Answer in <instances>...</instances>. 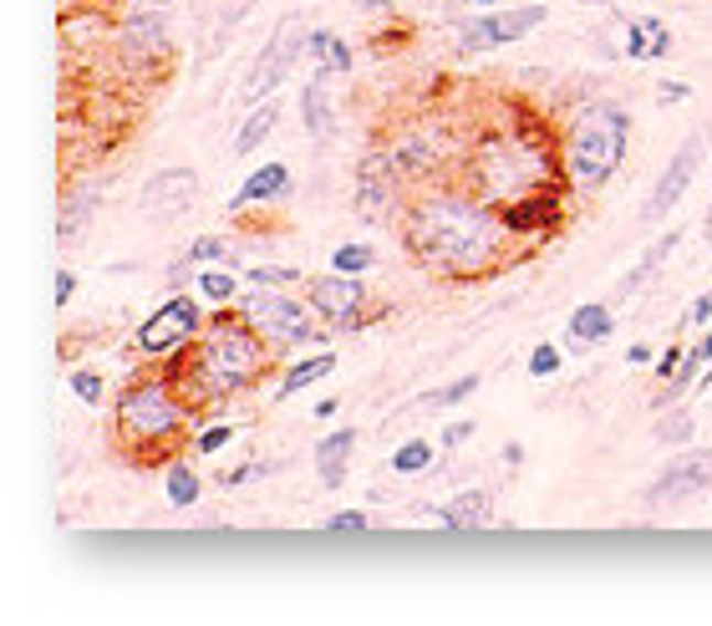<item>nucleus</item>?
<instances>
[{
    "label": "nucleus",
    "instance_id": "a18cd8bd",
    "mask_svg": "<svg viewBox=\"0 0 712 626\" xmlns=\"http://www.w3.org/2000/svg\"><path fill=\"white\" fill-rule=\"evenodd\" d=\"M72 295H77V276L72 270H56V306H72Z\"/></svg>",
    "mask_w": 712,
    "mask_h": 626
},
{
    "label": "nucleus",
    "instance_id": "ddd939ff",
    "mask_svg": "<svg viewBox=\"0 0 712 626\" xmlns=\"http://www.w3.org/2000/svg\"><path fill=\"white\" fill-rule=\"evenodd\" d=\"M708 489H712V449H692L667 464V474L651 484L647 505H672V499H692V494H708Z\"/></svg>",
    "mask_w": 712,
    "mask_h": 626
},
{
    "label": "nucleus",
    "instance_id": "c9c22d12",
    "mask_svg": "<svg viewBox=\"0 0 712 626\" xmlns=\"http://www.w3.org/2000/svg\"><path fill=\"white\" fill-rule=\"evenodd\" d=\"M229 439H235V428H229V423H209V428H204V433L194 439V453H198V458H214V453L225 449Z\"/></svg>",
    "mask_w": 712,
    "mask_h": 626
},
{
    "label": "nucleus",
    "instance_id": "37998d69",
    "mask_svg": "<svg viewBox=\"0 0 712 626\" xmlns=\"http://www.w3.org/2000/svg\"><path fill=\"white\" fill-rule=\"evenodd\" d=\"M260 474H270V464H239V468H225V489H235V484H250V479H260Z\"/></svg>",
    "mask_w": 712,
    "mask_h": 626
},
{
    "label": "nucleus",
    "instance_id": "7c9ffc66",
    "mask_svg": "<svg viewBox=\"0 0 712 626\" xmlns=\"http://www.w3.org/2000/svg\"><path fill=\"white\" fill-rule=\"evenodd\" d=\"M698 367H702V352H698V347H687L682 367L672 373V382H667V392L657 398V408H672V402H682L687 392H692V382H698Z\"/></svg>",
    "mask_w": 712,
    "mask_h": 626
},
{
    "label": "nucleus",
    "instance_id": "5701e85b",
    "mask_svg": "<svg viewBox=\"0 0 712 626\" xmlns=\"http://www.w3.org/2000/svg\"><path fill=\"white\" fill-rule=\"evenodd\" d=\"M331 373H336V357H331V352H311L305 361L285 367V377L276 382V398H280V402L295 398V392H305V387H316L321 377H331Z\"/></svg>",
    "mask_w": 712,
    "mask_h": 626
},
{
    "label": "nucleus",
    "instance_id": "473e14b6",
    "mask_svg": "<svg viewBox=\"0 0 712 626\" xmlns=\"http://www.w3.org/2000/svg\"><path fill=\"white\" fill-rule=\"evenodd\" d=\"M97 204V188H82L77 199H66V209H62V240H77L82 235V225H87V209Z\"/></svg>",
    "mask_w": 712,
    "mask_h": 626
},
{
    "label": "nucleus",
    "instance_id": "3c124183",
    "mask_svg": "<svg viewBox=\"0 0 712 626\" xmlns=\"http://www.w3.org/2000/svg\"><path fill=\"white\" fill-rule=\"evenodd\" d=\"M356 6H362V11H371V15H387V11H392L387 0H356Z\"/></svg>",
    "mask_w": 712,
    "mask_h": 626
},
{
    "label": "nucleus",
    "instance_id": "864d4df0",
    "mask_svg": "<svg viewBox=\"0 0 712 626\" xmlns=\"http://www.w3.org/2000/svg\"><path fill=\"white\" fill-rule=\"evenodd\" d=\"M474 6H499V0H474Z\"/></svg>",
    "mask_w": 712,
    "mask_h": 626
},
{
    "label": "nucleus",
    "instance_id": "412c9836",
    "mask_svg": "<svg viewBox=\"0 0 712 626\" xmlns=\"http://www.w3.org/2000/svg\"><path fill=\"white\" fill-rule=\"evenodd\" d=\"M352 453H356V433H352V428H336V433H326V439L316 443V479L326 484V489H336V484L346 479Z\"/></svg>",
    "mask_w": 712,
    "mask_h": 626
},
{
    "label": "nucleus",
    "instance_id": "393cba45",
    "mask_svg": "<svg viewBox=\"0 0 712 626\" xmlns=\"http://www.w3.org/2000/svg\"><path fill=\"white\" fill-rule=\"evenodd\" d=\"M301 118L311 138H331V102H326V67H316V77L305 82L301 93Z\"/></svg>",
    "mask_w": 712,
    "mask_h": 626
},
{
    "label": "nucleus",
    "instance_id": "9d476101",
    "mask_svg": "<svg viewBox=\"0 0 712 626\" xmlns=\"http://www.w3.org/2000/svg\"><path fill=\"white\" fill-rule=\"evenodd\" d=\"M118 56L128 67H153L169 56V15L159 6H132L118 26Z\"/></svg>",
    "mask_w": 712,
    "mask_h": 626
},
{
    "label": "nucleus",
    "instance_id": "5fc2aeb1",
    "mask_svg": "<svg viewBox=\"0 0 712 626\" xmlns=\"http://www.w3.org/2000/svg\"><path fill=\"white\" fill-rule=\"evenodd\" d=\"M581 6H606V0H581Z\"/></svg>",
    "mask_w": 712,
    "mask_h": 626
},
{
    "label": "nucleus",
    "instance_id": "de8ad7c7",
    "mask_svg": "<svg viewBox=\"0 0 712 626\" xmlns=\"http://www.w3.org/2000/svg\"><path fill=\"white\" fill-rule=\"evenodd\" d=\"M245 6H250V0H229V6H225V15H219V31H229V26H235V21H245Z\"/></svg>",
    "mask_w": 712,
    "mask_h": 626
},
{
    "label": "nucleus",
    "instance_id": "49530a36",
    "mask_svg": "<svg viewBox=\"0 0 712 626\" xmlns=\"http://www.w3.org/2000/svg\"><path fill=\"white\" fill-rule=\"evenodd\" d=\"M626 367H651V347H647V342H632V347H626Z\"/></svg>",
    "mask_w": 712,
    "mask_h": 626
},
{
    "label": "nucleus",
    "instance_id": "a211bd4d",
    "mask_svg": "<svg viewBox=\"0 0 712 626\" xmlns=\"http://www.w3.org/2000/svg\"><path fill=\"white\" fill-rule=\"evenodd\" d=\"M433 520L443 525V530H453V535H474V530H484V525H488V494H484V489H463V494H453V499H449L443 509H433Z\"/></svg>",
    "mask_w": 712,
    "mask_h": 626
},
{
    "label": "nucleus",
    "instance_id": "a878e982",
    "mask_svg": "<svg viewBox=\"0 0 712 626\" xmlns=\"http://www.w3.org/2000/svg\"><path fill=\"white\" fill-rule=\"evenodd\" d=\"M276 122H280V102L270 97V102L250 107V118H245V128L235 133V159H245V153H255V148L265 143V138L276 133Z\"/></svg>",
    "mask_w": 712,
    "mask_h": 626
},
{
    "label": "nucleus",
    "instance_id": "a19ab883",
    "mask_svg": "<svg viewBox=\"0 0 712 626\" xmlns=\"http://www.w3.org/2000/svg\"><path fill=\"white\" fill-rule=\"evenodd\" d=\"M468 439H474V423H468V418H459V423H449V428H443V439H438V443H443V449H463V443H468Z\"/></svg>",
    "mask_w": 712,
    "mask_h": 626
},
{
    "label": "nucleus",
    "instance_id": "1a4fd4ad",
    "mask_svg": "<svg viewBox=\"0 0 712 626\" xmlns=\"http://www.w3.org/2000/svg\"><path fill=\"white\" fill-rule=\"evenodd\" d=\"M402 204V169L392 163V153H371L362 163V174H356V214L367 219V225H387Z\"/></svg>",
    "mask_w": 712,
    "mask_h": 626
},
{
    "label": "nucleus",
    "instance_id": "423d86ee",
    "mask_svg": "<svg viewBox=\"0 0 712 626\" xmlns=\"http://www.w3.org/2000/svg\"><path fill=\"white\" fill-rule=\"evenodd\" d=\"M239 316L250 321L276 352L316 347L321 342V311L311 301L285 295V285H250V291L239 295Z\"/></svg>",
    "mask_w": 712,
    "mask_h": 626
},
{
    "label": "nucleus",
    "instance_id": "2f4dec72",
    "mask_svg": "<svg viewBox=\"0 0 712 626\" xmlns=\"http://www.w3.org/2000/svg\"><path fill=\"white\" fill-rule=\"evenodd\" d=\"M371 260H377V255H371L367 245L346 240V245H336V255H331V270H342V276H367Z\"/></svg>",
    "mask_w": 712,
    "mask_h": 626
},
{
    "label": "nucleus",
    "instance_id": "4be33fe9",
    "mask_svg": "<svg viewBox=\"0 0 712 626\" xmlns=\"http://www.w3.org/2000/svg\"><path fill=\"white\" fill-rule=\"evenodd\" d=\"M677 240H682V235H661L657 245H647V250H641V260H636V266L626 270V276H621L616 301H636V291H641V285H647V280L657 276L661 266H667V255L677 250Z\"/></svg>",
    "mask_w": 712,
    "mask_h": 626
},
{
    "label": "nucleus",
    "instance_id": "4468645a",
    "mask_svg": "<svg viewBox=\"0 0 712 626\" xmlns=\"http://www.w3.org/2000/svg\"><path fill=\"white\" fill-rule=\"evenodd\" d=\"M311 306L321 311V321H331V326L342 332L346 321L362 316V306H367V285H362V276H342V270H331V276L311 280Z\"/></svg>",
    "mask_w": 712,
    "mask_h": 626
},
{
    "label": "nucleus",
    "instance_id": "ea45409f",
    "mask_svg": "<svg viewBox=\"0 0 712 626\" xmlns=\"http://www.w3.org/2000/svg\"><path fill=\"white\" fill-rule=\"evenodd\" d=\"M687 97H692V87H687V82H677V77L657 82V102L661 107H677V102H687Z\"/></svg>",
    "mask_w": 712,
    "mask_h": 626
},
{
    "label": "nucleus",
    "instance_id": "9b49d317",
    "mask_svg": "<svg viewBox=\"0 0 712 626\" xmlns=\"http://www.w3.org/2000/svg\"><path fill=\"white\" fill-rule=\"evenodd\" d=\"M535 26H544V6L488 11V15H474V21L459 31V46H463V52H494V46H509V41L529 36Z\"/></svg>",
    "mask_w": 712,
    "mask_h": 626
},
{
    "label": "nucleus",
    "instance_id": "bb28decb",
    "mask_svg": "<svg viewBox=\"0 0 712 626\" xmlns=\"http://www.w3.org/2000/svg\"><path fill=\"white\" fill-rule=\"evenodd\" d=\"M198 494H204V484H198L194 464H188V458H173V464L163 468V499H169L173 509H188V505H198Z\"/></svg>",
    "mask_w": 712,
    "mask_h": 626
},
{
    "label": "nucleus",
    "instance_id": "0eeeda50",
    "mask_svg": "<svg viewBox=\"0 0 712 626\" xmlns=\"http://www.w3.org/2000/svg\"><path fill=\"white\" fill-rule=\"evenodd\" d=\"M204 326H209V321H204V306H198L194 295H169L153 316L138 321L132 352H138L143 361H173L204 336Z\"/></svg>",
    "mask_w": 712,
    "mask_h": 626
},
{
    "label": "nucleus",
    "instance_id": "c85d7f7f",
    "mask_svg": "<svg viewBox=\"0 0 712 626\" xmlns=\"http://www.w3.org/2000/svg\"><path fill=\"white\" fill-rule=\"evenodd\" d=\"M194 291L209 301V306H235V295H239V276L235 270H219V266H209V270H198L194 276Z\"/></svg>",
    "mask_w": 712,
    "mask_h": 626
},
{
    "label": "nucleus",
    "instance_id": "6e6d98bb",
    "mask_svg": "<svg viewBox=\"0 0 712 626\" xmlns=\"http://www.w3.org/2000/svg\"><path fill=\"white\" fill-rule=\"evenodd\" d=\"M708 229H712V225H708Z\"/></svg>",
    "mask_w": 712,
    "mask_h": 626
},
{
    "label": "nucleus",
    "instance_id": "6ab92c4d",
    "mask_svg": "<svg viewBox=\"0 0 712 626\" xmlns=\"http://www.w3.org/2000/svg\"><path fill=\"white\" fill-rule=\"evenodd\" d=\"M611 332H616V311L601 306V301H581L570 311V326H565L570 347H601Z\"/></svg>",
    "mask_w": 712,
    "mask_h": 626
},
{
    "label": "nucleus",
    "instance_id": "2eb2a0df",
    "mask_svg": "<svg viewBox=\"0 0 712 626\" xmlns=\"http://www.w3.org/2000/svg\"><path fill=\"white\" fill-rule=\"evenodd\" d=\"M698 163H702V138H687V143L672 153V163H667L657 194H651L647 219H661V214H672L677 204H682V194L692 188V179H698Z\"/></svg>",
    "mask_w": 712,
    "mask_h": 626
},
{
    "label": "nucleus",
    "instance_id": "dca6fc26",
    "mask_svg": "<svg viewBox=\"0 0 712 626\" xmlns=\"http://www.w3.org/2000/svg\"><path fill=\"white\" fill-rule=\"evenodd\" d=\"M138 199H143V209L159 214V219H179V214L198 199V179L188 174V169H163V174L148 179Z\"/></svg>",
    "mask_w": 712,
    "mask_h": 626
},
{
    "label": "nucleus",
    "instance_id": "aec40b11",
    "mask_svg": "<svg viewBox=\"0 0 712 626\" xmlns=\"http://www.w3.org/2000/svg\"><path fill=\"white\" fill-rule=\"evenodd\" d=\"M626 56H632V62H661V56H672V31H667V21L636 15L632 26H626Z\"/></svg>",
    "mask_w": 712,
    "mask_h": 626
},
{
    "label": "nucleus",
    "instance_id": "cd10ccee",
    "mask_svg": "<svg viewBox=\"0 0 712 626\" xmlns=\"http://www.w3.org/2000/svg\"><path fill=\"white\" fill-rule=\"evenodd\" d=\"M225 255H229V245L219 240V235H198V240L184 250V260L169 270V280H173V285H184V280L194 276V266H219Z\"/></svg>",
    "mask_w": 712,
    "mask_h": 626
},
{
    "label": "nucleus",
    "instance_id": "4c0bfd02",
    "mask_svg": "<svg viewBox=\"0 0 712 626\" xmlns=\"http://www.w3.org/2000/svg\"><path fill=\"white\" fill-rule=\"evenodd\" d=\"M554 373H560V347L540 342V347L529 352V377H554Z\"/></svg>",
    "mask_w": 712,
    "mask_h": 626
},
{
    "label": "nucleus",
    "instance_id": "6e6552de",
    "mask_svg": "<svg viewBox=\"0 0 712 626\" xmlns=\"http://www.w3.org/2000/svg\"><path fill=\"white\" fill-rule=\"evenodd\" d=\"M301 46H305L301 26H295V21H280V31H276L270 41H265L260 62H255L250 77H245V87H239V102H245V107L270 102L280 82L291 77V67H295V56H301Z\"/></svg>",
    "mask_w": 712,
    "mask_h": 626
},
{
    "label": "nucleus",
    "instance_id": "8fccbe9b",
    "mask_svg": "<svg viewBox=\"0 0 712 626\" xmlns=\"http://www.w3.org/2000/svg\"><path fill=\"white\" fill-rule=\"evenodd\" d=\"M336 408H342L336 398H321V402H316V413H311V418H336Z\"/></svg>",
    "mask_w": 712,
    "mask_h": 626
},
{
    "label": "nucleus",
    "instance_id": "c756f323",
    "mask_svg": "<svg viewBox=\"0 0 712 626\" xmlns=\"http://www.w3.org/2000/svg\"><path fill=\"white\" fill-rule=\"evenodd\" d=\"M387 464H392V474H422V468H433V443H428V439L397 443Z\"/></svg>",
    "mask_w": 712,
    "mask_h": 626
},
{
    "label": "nucleus",
    "instance_id": "603ef678",
    "mask_svg": "<svg viewBox=\"0 0 712 626\" xmlns=\"http://www.w3.org/2000/svg\"><path fill=\"white\" fill-rule=\"evenodd\" d=\"M698 352H702V361H708V367H712V332L698 342Z\"/></svg>",
    "mask_w": 712,
    "mask_h": 626
},
{
    "label": "nucleus",
    "instance_id": "f8f14e48",
    "mask_svg": "<svg viewBox=\"0 0 712 626\" xmlns=\"http://www.w3.org/2000/svg\"><path fill=\"white\" fill-rule=\"evenodd\" d=\"M504 219H509V229H515L519 240H544V235H554V229L565 225V199H560V188H535V194H525V199L504 204Z\"/></svg>",
    "mask_w": 712,
    "mask_h": 626
},
{
    "label": "nucleus",
    "instance_id": "79ce46f5",
    "mask_svg": "<svg viewBox=\"0 0 712 626\" xmlns=\"http://www.w3.org/2000/svg\"><path fill=\"white\" fill-rule=\"evenodd\" d=\"M367 515H362V509H342V515H331V520H326V530H356V535H362V530H367Z\"/></svg>",
    "mask_w": 712,
    "mask_h": 626
},
{
    "label": "nucleus",
    "instance_id": "72a5a7b5",
    "mask_svg": "<svg viewBox=\"0 0 712 626\" xmlns=\"http://www.w3.org/2000/svg\"><path fill=\"white\" fill-rule=\"evenodd\" d=\"M478 382H484V377L468 373V377H459V382H449V387H438V392H428V402H433V408H459L463 398H474V392H478Z\"/></svg>",
    "mask_w": 712,
    "mask_h": 626
},
{
    "label": "nucleus",
    "instance_id": "09e8293b",
    "mask_svg": "<svg viewBox=\"0 0 712 626\" xmlns=\"http://www.w3.org/2000/svg\"><path fill=\"white\" fill-rule=\"evenodd\" d=\"M687 316L698 321V326H702V321H712V295H698V301H692V311H687Z\"/></svg>",
    "mask_w": 712,
    "mask_h": 626
},
{
    "label": "nucleus",
    "instance_id": "7ed1b4c3",
    "mask_svg": "<svg viewBox=\"0 0 712 626\" xmlns=\"http://www.w3.org/2000/svg\"><path fill=\"white\" fill-rule=\"evenodd\" d=\"M463 169H468L463 184L504 209V204H515L550 184V148H544L540 133H529V128H488L468 148Z\"/></svg>",
    "mask_w": 712,
    "mask_h": 626
},
{
    "label": "nucleus",
    "instance_id": "f3484780",
    "mask_svg": "<svg viewBox=\"0 0 712 626\" xmlns=\"http://www.w3.org/2000/svg\"><path fill=\"white\" fill-rule=\"evenodd\" d=\"M291 199V169L285 163H260L255 174H245V184L235 188V199H229V214H245L255 204H280Z\"/></svg>",
    "mask_w": 712,
    "mask_h": 626
},
{
    "label": "nucleus",
    "instance_id": "f257e3e1",
    "mask_svg": "<svg viewBox=\"0 0 712 626\" xmlns=\"http://www.w3.org/2000/svg\"><path fill=\"white\" fill-rule=\"evenodd\" d=\"M402 240L418 255V266L438 270L449 280H478L509 260L515 229L504 219L499 204H488L474 188H433L402 219Z\"/></svg>",
    "mask_w": 712,
    "mask_h": 626
},
{
    "label": "nucleus",
    "instance_id": "f03ea898",
    "mask_svg": "<svg viewBox=\"0 0 712 626\" xmlns=\"http://www.w3.org/2000/svg\"><path fill=\"white\" fill-rule=\"evenodd\" d=\"M270 357H276V347L239 311L225 306L184 357L169 361V373L194 408H209V402H225L235 392H250L270 373Z\"/></svg>",
    "mask_w": 712,
    "mask_h": 626
},
{
    "label": "nucleus",
    "instance_id": "c03bdc74",
    "mask_svg": "<svg viewBox=\"0 0 712 626\" xmlns=\"http://www.w3.org/2000/svg\"><path fill=\"white\" fill-rule=\"evenodd\" d=\"M682 357H687V347H667V352H661V357H657V377H661V382H672V373L682 367Z\"/></svg>",
    "mask_w": 712,
    "mask_h": 626
},
{
    "label": "nucleus",
    "instance_id": "58836bf2",
    "mask_svg": "<svg viewBox=\"0 0 712 626\" xmlns=\"http://www.w3.org/2000/svg\"><path fill=\"white\" fill-rule=\"evenodd\" d=\"M72 392H77V402H87V408H97V402H103V377L97 373H72Z\"/></svg>",
    "mask_w": 712,
    "mask_h": 626
},
{
    "label": "nucleus",
    "instance_id": "39448f33",
    "mask_svg": "<svg viewBox=\"0 0 712 626\" xmlns=\"http://www.w3.org/2000/svg\"><path fill=\"white\" fill-rule=\"evenodd\" d=\"M632 143V118L616 102H591L565 128V184L575 194H601L616 179Z\"/></svg>",
    "mask_w": 712,
    "mask_h": 626
},
{
    "label": "nucleus",
    "instance_id": "e433bc0d",
    "mask_svg": "<svg viewBox=\"0 0 712 626\" xmlns=\"http://www.w3.org/2000/svg\"><path fill=\"white\" fill-rule=\"evenodd\" d=\"M245 280H250V285H295V280H301V270H291V266H255V270H245Z\"/></svg>",
    "mask_w": 712,
    "mask_h": 626
},
{
    "label": "nucleus",
    "instance_id": "f704fd0d",
    "mask_svg": "<svg viewBox=\"0 0 712 626\" xmlns=\"http://www.w3.org/2000/svg\"><path fill=\"white\" fill-rule=\"evenodd\" d=\"M692 428H698V423H692V413H687V408H672V413L657 423V439L661 443H687V439H692Z\"/></svg>",
    "mask_w": 712,
    "mask_h": 626
},
{
    "label": "nucleus",
    "instance_id": "20e7f679",
    "mask_svg": "<svg viewBox=\"0 0 712 626\" xmlns=\"http://www.w3.org/2000/svg\"><path fill=\"white\" fill-rule=\"evenodd\" d=\"M198 408L184 398V387L173 382V373L143 377L132 382L118 402V449L132 458H153V453H169L173 443L184 439V428L198 423Z\"/></svg>",
    "mask_w": 712,
    "mask_h": 626
},
{
    "label": "nucleus",
    "instance_id": "b1692460",
    "mask_svg": "<svg viewBox=\"0 0 712 626\" xmlns=\"http://www.w3.org/2000/svg\"><path fill=\"white\" fill-rule=\"evenodd\" d=\"M305 56H311L316 67H326V72H342V77L356 67L352 46H346L336 31H311V36H305Z\"/></svg>",
    "mask_w": 712,
    "mask_h": 626
}]
</instances>
